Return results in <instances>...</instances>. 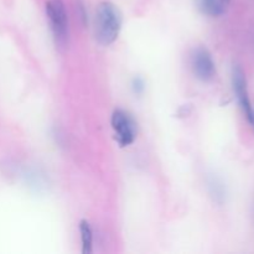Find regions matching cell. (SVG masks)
<instances>
[{"mask_svg":"<svg viewBox=\"0 0 254 254\" xmlns=\"http://www.w3.org/2000/svg\"><path fill=\"white\" fill-rule=\"evenodd\" d=\"M123 15L116 4L103 1L97 6L94 16V36L102 46L114 44L121 34Z\"/></svg>","mask_w":254,"mask_h":254,"instance_id":"cell-1","label":"cell"},{"mask_svg":"<svg viewBox=\"0 0 254 254\" xmlns=\"http://www.w3.org/2000/svg\"><path fill=\"white\" fill-rule=\"evenodd\" d=\"M46 16L50 29L59 46H66L68 41V15L62 0H49L46 2Z\"/></svg>","mask_w":254,"mask_h":254,"instance_id":"cell-2","label":"cell"},{"mask_svg":"<svg viewBox=\"0 0 254 254\" xmlns=\"http://www.w3.org/2000/svg\"><path fill=\"white\" fill-rule=\"evenodd\" d=\"M112 129L114 131L116 140L122 148L129 146L135 141L136 124L133 117L123 109H116L111 118Z\"/></svg>","mask_w":254,"mask_h":254,"instance_id":"cell-3","label":"cell"},{"mask_svg":"<svg viewBox=\"0 0 254 254\" xmlns=\"http://www.w3.org/2000/svg\"><path fill=\"white\" fill-rule=\"evenodd\" d=\"M191 68L193 74L203 82H208L216 76V66L207 49L200 46L191 52Z\"/></svg>","mask_w":254,"mask_h":254,"instance_id":"cell-4","label":"cell"},{"mask_svg":"<svg viewBox=\"0 0 254 254\" xmlns=\"http://www.w3.org/2000/svg\"><path fill=\"white\" fill-rule=\"evenodd\" d=\"M232 84L233 91H235L236 97L238 99L241 108H242L243 113H245L246 118L248 122H252L254 111L252 108V103H251L250 93H248L247 87V79H246V74L243 72L242 67L235 66L232 69Z\"/></svg>","mask_w":254,"mask_h":254,"instance_id":"cell-5","label":"cell"},{"mask_svg":"<svg viewBox=\"0 0 254 254\" xmlns=\"http://www.w3.org/2000/svg\"><path fill=\"white\" fill-rule=\"evenodd\" d=\"M196 5L206 16L220 17L227 12L231 0H196Z\"/></svg>","mask_w":254,"mask_h":254,"instance_id":"cell-6","label":"cell"},{"mask_svg":"<svg viewBox=\"0 0 254 254\" xmlns=\"http://www.w3.org/2000/svg\"><path fill=\"white\" fill-rule=\"evenodd\" d=\"M79 233H81L82 254H92L93 252V231L91 223L87 220L79 222Z\"/></svg>","mask_w":254,"mask_h":254,"instance_id":"cell-7","label":"cell"},{"mask_svg":"<svg viewBox=\"0 0 254 254\" xmlns=\"http://www.w3.org/2000/svg\"><path fill=\"white\" fill-rule=\"evenodd\" d=\"M133 87H134V91H135L136 93H141V92L144 91V82L141 81L140 78H135L134 79Z\"/></svg>","mask_w":254,"mask_h":254,"instance_id":"cell-8","label":"cell"},{"mask_svg":"<svg viewBox=\"0 0 254 254\" xmlns=\"http://www.w3.org/2000/svg\"><path fill=\"white\" fill-rule=\"evenodd\" d=\"M251 124H253L254 126V114H253V119H252V122H251Z\"/></svg>","mask_w":254,"mask_h":254,"instance_id":"cell-9","label":"cell"}]
</instances>
